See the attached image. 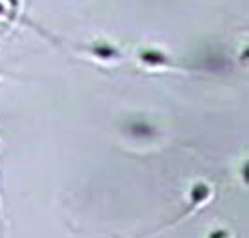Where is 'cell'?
<instances>
[{
  "label": "cell",
  "instance_id": "cell-6",
  "mask_svg": "<svg viewBox=\"0 0 249 238\" xmlns=\"http://www.w3.org/2000/svg\"><path fill=\"white\" fill-rule=\"evenodd\" d=\"M9 2H11V6H13V8H17V6H18V0H9Z\"/></svg>",
  "mask_w": 249,
  "mask_h": 238
},
{
  "label": "cell",
  "instance_id": "cell-2",
  "mask_svg": "<svg viewBox=\"0 0 249 238\" xmlns=\"http://www.w3.org/2000/svg\"><path fill=\"white\" fill-rule=\"evenodd\" d=\"M207 196H209V187H207V185H203V183L195 185V189H193V205L203 201Z\"/></svg>",
  "mask_w": 249,
  "mask_h": 238
},
{
  "label": "cell",
  "instance_id": "cell-3",
  "mask_svg": "<svg viewBox=\"0 0 249 238\" xmlns=\"http://www.w3.org/2000/svg\"><path fill=\"white\" fill-rule=\"evenodd\" d=\"M93 54L97 55V57H101V59H110V57H116L117 52L116 48H112L110 44H97V46L93 48Z\"/></svg>",
  "mask_w": 249,
  "mask_h": 238
},
{
  "label": "cell",
  "instance_id": "cell-5",
  "mask_svg": "<svg viewBox=\"0 0 249 238\" xmlns=\"http://www.w3.org/2000/svg\"><path fill=\"white\" fill-rule=\"evenodd\" d=\"M229 235H227L226 231H216V233H213L211 235V238H227Z\"/></svg>",
  "mask_w": 249,
  "mask_h": 238
},
{
  "label": "cell",
  "instance_id": "cell-7",
  "mask_svg": "<svg viewBox=\"0 0 249 238\" xmlns=\"http://www.w3.org/2000/svg\"><path fill=\"white\" fill-rule=\"evenodd\" d=\"M4 13H6V11H4V8H2V6H0V15H4Z\"/></svg>",
  "mask_w": 249,
  "mask_h": 238
},
{
  "label": "cell",
  "instance_id": "cell-1",
  "mask_svg": "<svg viewBox=\"0 0 249 238\" xmlns=\"http://www.w3.org/2000/svg\"><path fill=\"white\" fill-rule=\"evenodd\" d=\"M141 61H145L147 64H163L167 59H165L163 54L154 52V50H148V52H143V54H141Z\"/></svg>",
  "mask_w": 249,
  "mask_h": 238
},
{
  "label": "cell",
  "instance_id": "cell-4",
  "mask_svg": "<svg viewBox=\"0 0 249 238\" xmlns=\"http://www.w3.org/2000/svg\"><path fill=\"white\" fill-rule=\"evenodd\" d=\"M130 132L136 134V136H150L152 134V127H148L145 123H134L130 127Z\"/></svg>",
  "mask_w": 249,
  "mask_h": 238
}]
</instances>
